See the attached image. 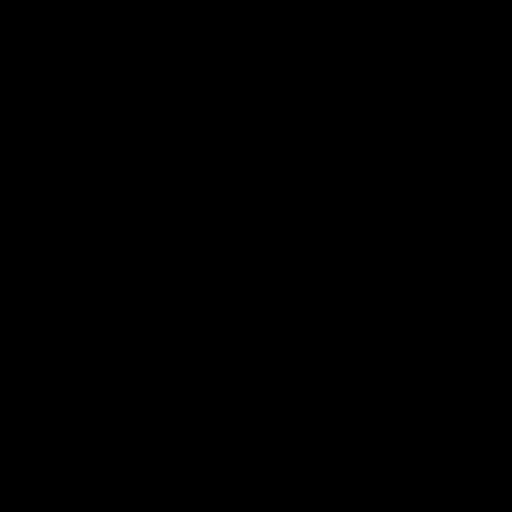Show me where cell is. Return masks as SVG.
I'll use <instances>...</instances> for the list:
<instances>
[]
</instances>
